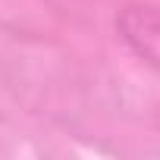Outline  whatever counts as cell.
Listing matches in <instances>:
<instances>
[{
    "label": "cell",
    "instance_id": "cell-1",
    "mask_svg": "<svg viewBox=\"0 0 160 160\" xmlns=\"http://www.w3.org/2000/svg\"><path fill=\"white\" fill-rule=\"evenodd\" d=\"M116 32L122 44L154 72H160V10L129 7L116 16Z\"/></svg>",
    "mask_w": 160,
    "mask_h": 160
}]
</instances>
